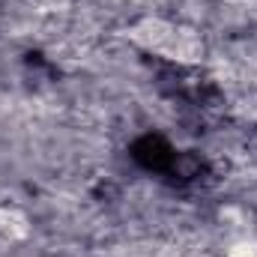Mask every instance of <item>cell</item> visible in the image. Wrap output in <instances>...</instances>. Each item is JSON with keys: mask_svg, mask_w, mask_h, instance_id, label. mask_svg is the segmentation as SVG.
Listing matches in <instances>:
<instances>
[{"mask_svg": "<svg viewBox=\"0 0 257 257\" xmlns=\"http://www.w3.org/2000/svg\"><path fill=\"white\" fill-rule=\"evenodd\" d=\"M227 257H257V236L254 233H239L230 239Z\"/></svg>", "mask_w": 257, "mask_h": 257, "instance_id": "cell-1", "label": "cell"}]
</instances>
